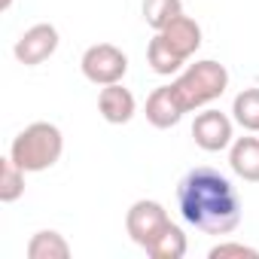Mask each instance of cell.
Instances as JSON below:
<instances>
[{
    "label": "cell",
    "instance_id": "cell-1",
    "mask_svg": "<svg viewBox=\"0 0 259 259\" xmlns=\"http://www.w3.org/2000/svg\"><path fill=\"white\" fill-rule=\"evenodd\" d=\"M177 207L189 226L204 235H229L241 223V198L226 174L198 165L177 183Z\"/></svg>",
    "mask_w": 259,
    "mask_h": 259
},
{
    "label": "cell",
    "instance_id": "cell-2",
    "mask_svg": "<svg viewBox=\"0 0 259 259\" xmlns=\"http://www.w3.org/2000/svg\"><path fill=\"white\" fill-rule=\"evenodd\" d=\"M64 153V138H61V128L52 122H31L28 128L16 135L10 156L13 162L25 171V174H40L49 171Z\"/></svg>",
    "mask_w": 259,
    "mask_h": 259
},
{
    "label": "cell",
    "instance_id": "cell-3",
    "mask_svg": "<svg viewBox=\"0 0 259 259\" xmlns=\"http://www.w3.org/2000/svg\"><path fill=\"white\" fill-rule=\"evenodd\" d=\"M226 89H229V70H226V64H220V61H213V58H204V61L189 64V67L171 82V92H174V98L180 101L183 113L201 110V107L213 104L217 98H223Z\"/></svg>",
    "mask_w": 259,
    "mask_h": 259
},
{
    "label": "cell",
    "instance_id": "cell-4",
    "mask_svg": "<svg viewBox=\"0 0 259 259\" xmlns=\"http://www.w3.org/2000/svg\"><path fill=\"white\" fill-rule=\"evenodd\" d=\"M79 67H82V76L89 82L104 89V85L122 82V76L128 73V55L113 43H95L82 52Z\"/></svg>",
    "mask_w": 259,
    "mask_h": 259
},
{
    "label": "cell",
    "instance_id": "cell-5",
    "mask_svg": "<svg viewBox=\"0 0 259 259\" xmlns=\"http://www.w3.org/2000/svg\"><path fill=\"white\" fill-rule=\"evenodd\" d=\"M168 223H171V217H168L165 204H159L153 198L135 201L132 207H128V213H125V232H128V238H132L138 247H144V250L168 229Z\"/></svg>",
    "mask_w": 259,
    "mask_h": 259
},
{
    "label": "cell",
    "instance_id": "cell-6",
    "mask_svg": "<svg viewBox=\"0 0 259 259\" xmlns=\"http://www.w3.org/2000/svg\"><path fill=\"white\" fill-rule=\"evenodd\" d=\"M55 49H58V28L49 25V22H40V25H31V28L16 40L13 55H16L25 67H37V64H43L46 58H52Z\"/></svg>",
    "mask_w": 259,
    "mask_h": 259
},
{
    "label": "cell",
    "instance_id": "cell-7",
    "mask_svg": "<svg viewBox=\"0 0 259 259\" xmlns=\"http://www.w3.org/2000/svg\"><path fill=\"white\" fill-rule=\"evenodd\" d=\"M192 138L204 153H220L229 150L235 135H232V119L220 110H204L192 122Z\"/></svg>",
    "mask_w": 259,
    "mask_h": 259
},
{
    "label": "cell",
    "instance_id": "cell-8",
    "mask_svg": "<svg viewBox=\"0 0 259 259\" xmlns=\"http://www.w3.org/2000/svg\"><path fill=\"white\" fill-rule=\"evenodd\" d=\"M98 110H101V116H104L110 125H125V122L135 119L138 101H135V95L128 92L122 82H113V85H104V89H101V95H98Z\"/></svg>",
    "mask_w": 259,
    "mask_h": 259
},
{
    "label": "cell",
    "instance_id": "cell-9",
    "mask_svg": "<svg viewBox=\"0 0 259 259\" xmlns=\"http://www.w3.org/2000/svg\"><path fill=\"white\" fill-rule=\"evenodd\" d=\"M162 37H165V43L186 61V58H192L198 49H201V25L195 22V19H189V16H177L165 31H159Z\"/></svg>",
    "mask_w": 259,
    "mask_h": 259
},
{
    "label": "cell",
    "instance_id": "cell-10",
    "mask_svg": "<svg viewBox=\"0 0 259 259\" xmlns=\"http://www.w3.org/2000/svg\"><path fill=\"white\" fill-rule=\"evenodd\" d=\"M180 119H183V107L174 98L171 85H162L147 98V122L153 128H174Z\"/></svg>",
    "mask_w": 259,
    "mask_h": 259
},
{
    "label": "cell",
    "instance_id": "cell-11",
    "mask_svg": "<svg viewBox=\"0 0 259 259\" xmlns=\"http://www.w3.org/2000/svg\"><path fill=\"white\" fill-rule=\"evenodd\" d=\"M229 165H232V171L241 180L259 183V138H238V141H232Z\"/></svg>",
    "mask_w": 259,
    "mask_h": 259
},
{
    "label": "cell",
    "instance_id": "cell-12",
    "mask_svg": "<svg viewBox=\"0 0 259 259\" xmlns=\"http://www.w3.org/2000/svg\"><path fill=\"white\" fill-rule=\"evenodd\" d=\"M70 256V244L64 241V235L43 229L28 241V259H67Z\"/></svg>",
    "mask_w": 259,
    "mask_h": 259
},
{
    "label": "cell",
    "instance_id": "cell-13",
    "mask_svg": "<svg viewBox=\"0 0 259 259\" xmlns=\"http://www.w3.org/2000/svg\"><path fill=\"white\" fill-rule=\"evenodd\" d=\"M147 64H150L159 76H171V73H177V70L183 67V58L165 43L162 34H156V37L150 40V46H147Z\"/></svg>",
    "mask_w": 259,
    "mask_h": 259
},
{
    "label": "cell",
    "instance_id": "cell-14",
    "mask_svg": "<svg viewBox=\"0 0 259 259\" xmlns=\"http://www.w3.org/2000/svg\"><path fill=\"white\" fill-rule=\"evenodd\" d=\"M141 13H144V22L159 34V31H165L177 16H183V0H144Z\"/></svg>",
    "mask_w": 259,
    "mask_h": 259
},
{
    "label": "cell",
    "instance_id": "cell-15",
    "mask_svg": "<svg viewBox=\"0 0 259 259\" xmlns=\"http://www.w3.org/2000/svg\"><path fill=\"white\" fill-rule=\"evenodd\" d=\"M147 253L153 259H183L186 256V235H183V229L168 223V229L147 247Z\"/></svg>",
    "mask_w": 259,
    "mask_h": 259
},
{
    "label": "cell",
    "instance_id": "cell-16",
    "mask_svg": "<svg viewBox=\"0 0 259 259\" xmlns=\"http://www.w3.org/2000/svg\"><path fill=\"white\" fill-rule=\"evenodd\" d=\"M232 116L244 132H259V89H244L232 101Z\"/></svg>",
    "mask_w": 259,
    "mask_h": 259
},
{
    "label": "cell",
    "instance_id": "cell-17",
    "mask_svg": "<svg viewBox=\"0 0 259 259\" xmlns=\"http://www.w3.org/2000/svg\"><path fill=\"white\" fill-rule=\"evenodd\" d=\"M22 195H25V171L13 162V156H7L0 165V201L13 204Z\"/></svg>",
    "mask_w": 259,
    "mask_h": 259
},
{
    "label": "cell",
    "instance_id": "cell-18",
    "mask_svg": "<svg viewBox=\"0 0 259 259\" xmlns=\"http://www.w3.org/2000/svg\"><path fill=\"white\" fill-rule=\"evenodd\" d=\"M210 259H229V256H247V259H259V250L256 247H247V244H238V241H226V244H217V247H210V253H207Z\"/></svg>",
    "mask_w": 259,
    "mask_h": 259
},
{
    "label": "cell",
    "instance_id": "cell-19",
    "mask_svg": "<svg viewBox=\"0 0 259 259\" xmlns=\"http://www.w3.org/2000/svg\"><path fill=\"white\" fill-rule=\"evenodd\" d=\"M10 7H13V0H0V10H4V13H7Z\"/></svg>",
    "mask_w": 259,
    "mask_h": 259
}]
</instances>
